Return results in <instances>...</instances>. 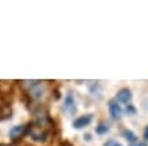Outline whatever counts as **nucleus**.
<instances>
[{
  "label": "nucleus",
  "mask_w": 148,
  "mask_h": 146,
  "mask_svg": "<svg viewBox=\"0 0 148 146\" xmlns=\"http://www.w3.org/2000/svg\"><path fill=\"white\" fill-rule=\"evenodd\" d=\"M92 119H93V114H85V115L78 117V118L73 122V127L77 129V130H79L82 127L88 126V125L92 122Z\"/></svg>",
  "instance_id": "obj_1"
},
{
  "label": "nucleus",
  "mask_w": 148,
  "mask_h": 146,
  "mask_svg": "<svg viewBox=\"0 0 148 146\" xmlns=\"http://www.w3.org/2000/svg\"><path fill=\"white\" fill-rule=\"evenodd\" d=\"M63 109L66 110L69 114H75L77 111V107H75V101H74V96L71 94H67L66 98H65V102H63Z\"/></svg>",
  "instance_id": "obj_2"
},
{
  "label": "nucleus",
  "mask_w": 148,
  "mask_h": 146,
  "mask_svg": "<svg viewBox=\"0 0 148 146\" xmlns=\"http://www.w3.org/2000/svg\"><path fill=\"white\" fill-rule=\"evenodd\" d=\"M26 130H27V127L24 126V125H16V126H14L10 130V137L12 139H18L26 133Z\"/></svg>",
  "instance_id": "obj_3"
},
{
  "label": "nucleus",
  "mask_w": 148,
  "mask_h": 146,
  "mask_svg": "<svg viewBox=\"0 0 148 146\" xmlns=\"http://www.w3.org/2000/svg\"><path fill=\"white\" fill-rule=\"evenodd\" d=\"M109 113L113 119H120L121 118V107L119 106L117 101H110L109 102Z\"/></svg>",
  "instance_id": "obj_4"
},
{
  "label": "nucleus",
  "mask_w": 148,
  "mask_h": 146,
  "mask_svg": "<svg viewBox=\"0 0 148 146\" xmlns=\"http://www.w3.org/2000/svg\"><path fill=\"white\" fill-rule=\"evenodd\" d=\"M132 99V92L129 88H121L120 91L117 92V101L123 102V103H128Z\"/></svg>",
  "instance_id": "obj_5"
},
{
  "label": "nucleus",
  "mask_w": 148,
  "mask_h": 146,
  "mask_svg": "<svg viewBox=\"0 0 148 146\" xmlns=\"http://www.w3.org/2000/svg\"><path fill=\"white\" fill-rule=\"evenodd\" d=\"M38 83H39V82H38ZM38 83H36L35 87L31 90V94H32V96H34V98H40V96L43 95V87L40 85H38Z\"/></svg>",
  "instance_id": "obj_6"
},
{
  "label": "nucleus",
  "mask_w": 148,
  "mask_h": 146,
  "mask_svg": "<svg viewBox=\"0 0 148 146\" xmlns=\"http://www.w3.org/2000/svg\"><path fill=\"white\" fill-rule=\"evenodd\" d=\"M123 134H124L125 139H127V141H129V142H135V141L137 139L136 135L133 134L131 130H124V131H123Z\"/></svg>",
  "instance_id": "obj_7"
},
{
  "label": "nucleus",
  "mask_w": 148,
  "mask_h": 146,
  "mask_svg": "<svg viewBox=\"0 0 148 146\" xmlns=\"http://www.w3.org/2000/svg\"><path fill=\"white\" fill-rule=\"evenodd\" d=\"M108 130H109V126L105 125V123H100V125L96 127V131H97L98 134H105Z\"/></svg>",
  "instance_id": "obj_8"
},
{
  "label": "nucleus",
  "mask_w": 148,
  "mask_h": 146,
  "mask_svg": "<svg viewBox=\"0 0 148 146\" xmlns=\"http://www.w3.org/2000/svg\"><path fill=\"white\" fill-rule=\"evenodd\" d=\"M104 146H123L120 142H117V141H113V139H110V141H108V142L105 143Z\"/></svg>",
  "instance_id": "obj_9"
},
{
  "label": "nucleus",
  "mask_w": 148,
  "mask_h": 146,
  "mask_svg": "<svg viewBox=\"0 0 148 146\" xmlns=\"http://www.w3.org/2000/svg\"><path fill=\"white\" fill-rule=\"evenodd\" d=\"M127 111H129V113H135V109H133L132 106L129 105V107H127Z\"/></svg>",
  "instance_id": "obj_10"
},
{
  "label": "nucleus",
  "mask_w": 148,
  "mask_h": 146,
  "mask_svg": "<svg viewBox=\"0 0 148 146\" xmlns=\"http://www.w3.org/2000/svg\"><path fill=\"white\" fill-rule=\"evenodd\" d=\"M144 138L148 139V126L145 127V130H144Z\"/></svg>",
  "instance_id": "obj_11"
},
{
  "label": "nucleus",
  "mask_w": 148,
  "mask_h": 146,
  "mask_svg": "<svg viewBox=\"0 0 148 146\" xmlns=\"http://www.w3.org/2000/svg\"><path fill=\"white\" fill-rule=\"evenodd\" d=\"M132 146H147L145 143H143V142H139V143H136V145H132Z\"/></svg>",
  "instance_id": "obj_12"
},
{
  "label": "nucleus",
  "mask_w": 148,
  "mask_h": 146,
  "mask_svg": "<svg viewBox=\"0 0 148 146\" xmlns=\"http://www.w3.org/2000/svg\"><path fill=\"white\" fill-rule=\"evenodd\" d=\"M85 137H86V139H88V141H90V139H92V138H90V134H86Z\"/></svg>",
  "instance_id": "obj_13"
}]
</instances>
